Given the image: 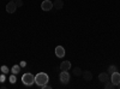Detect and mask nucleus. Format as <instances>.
<instances>
[{
	"instance_id": "3",
	"label": "nucleus",
	"mask_w": 120,
	"mask_h": 89,
	"mask_svg": "<svg viewBox=\"0 0 120 89\" xmlns=\"http://www.w3.org/2000/svg\"><path fill=\"white\" fill-rule=\"evenodd\" d=\"M59 80L63 84H67L70 82V74L67 71L61 70V72H60V75H59Z\"/></svg>"
},
{
	"instance_id": "21",
	"label": "nucleus",
	"mask_w": 120,
	"mask_h": 89,
	"mask_svg": "<svg viewBox=\"0 0 120 89\" xmlns=\"http://www.w3.org/2000/svg\"><path fill=\"white\" fill-rule=\"evenodd\" d=\"M25 65H26V63H25V62H22V63H21V66H22V67H24Z\"/></svg>"
},
{
	"instance_id": "2",
	"label": "nucleus",
	"mask_w": 120,
	"mask_h": 89,
	"mask_svg": "<svg viewBox=\"0 0 120 89\" xmlns=\"http://www.w3.org/2000/svg\"><path fill=\"white\" fill-rule=\"evenodd\" d=\"M22 82L25 85H33V83H35V76L30 72H26L22 76Z\"/></svg>"
},
{
	"instance_id": "1",
	"label": "nucleus",
	"mask_w": 120,
	"mask_h": 89,
	"mask_svg": "<svg viewBox=\"0 0 120 89\" xmlns=\"http://www.w3.org/2000/svg\"><path fill=\"white\" fill-rule=\"evenodd\" d=\"M49 81V78H48V75L45 74V72H40L35 76V83L41 88L42 85H45L46 83H48Z\"/></svg>"
},
{
	"instance_id": "11",
	"label": "nucleus",
	"mask_w": 120,
	"mask_h": 89,
	"mask_svg": "<svg viewBox=\"0 0 120 89\" xmlns=\"http://www.w3.org/2000/svg\"><path fill=\"white\" fill-rule=\"evenodd\" d=\"M63 6H64L63 0H54L53 1V8H55V10H61Z\"/></svg>"
},
{
	"instance_id": "22",
	"label": "nucleus",
	"mask_w": 120,
	"mask_h": 89,
	"mask_svg": "<svg viewBox=\"0 0 120 89\" xmlns=\"http://www.w3.org/2000/svg\"><path fill=\"white\" fill-rule=\"evenodd\" d=\"M115 87H116V88H118V89H120V83H118V84H116V85H115Z\"/></svg>"
},
{
	"instance_id": "13",
	"label": "nucleus",
	"mask_w": 120,
	"mask_h": 89,
	"mask_svg": "<svg viewBox=\"0 0 120 89\" xmlns=\"http://www.w3.org/2000/svg\"><path fill=\"white\" fill-rule=\"evenodd\" d=\"M11 71H12V74L17 75L19 71H21V65H13L12 69H11Z\"/></svg>"
},
{
	"instance_id": "23",
	"label": "nucleus",
	"mask_w": 120,
	"mask_h": 89,
	"mask_svg": "<svg viewBox=\"0 0 120 89\" xmlns=\"http://www.w3.org/2000/svg\"><path fill=\"white\" fill-rule=\"evenodd\" d=\"M10 1H16V0H10Z\"/></svg>"
},
{
	"instance_id": "5",
	"label": "nucleus",
	"mask_w": 120,
	"mask_h": 89,
	"mask_svg": "<svg viewBox=\"0 0 120 89\" xmlns=\"http://www.w3.org/2000/svg\"><path fill=\"white\" fill-rule=\"evenodd\" d=\"M16 10H17V5H16L15 1H10V3L6 5V11H7V13H15Z\"/></svg>"
},
{
	"instance_id": "14",
	"label": "nucleus",
	"mask_w": 120,
	"mask_h": 89,
	"mask_svg": "<svg viewBox=\"0 0 120 89\" xmlns=\"http://www.w3.org/2000/svg\"><path fill=\"white\" fill-rule=\"evenodd\" d=\"M105 88H106V89H113V88H115V85L112 83L111 80H109V81H107V82L105 83Z\"/></svg>"
},
{
	"instance_id": "10",
	"label": "nucleus",
	"mask_w": 120,
	"mask_h": 89,
	"mask_svg": "<svg viewBox=\"0 0 120 89\" xmlns=\"http://www.w3.org/2000/svg\"><path fill=\"white\" fill-rule=\"evenodd\" d=\"M82 75H83L84 81H86V82H89V81H91V80H93V74H91V71L86 70V71L82 72Z\"/></svg>"
},
{
	"instance_id": "12",
	"label": "nucleus",
	"mask_w": 120,
	"mask_h": 89,
	"mask_svg": "<svg viewBox=\"0 0 120 89\" xmlns=\"http://www.w3.org/2000/svg\"><path fill=\"white\" fill-rule=\"evenodd\" d=\"M72 71H73V75H75V76H77V77L82 75V70H81V67H78V66L73 67V69H72Z\"/></svg>"
},
{
	"instance_id": "18",
	"label": "nucleus",
	"mask_w": 120,
	"mask_h": 89,
	"mask_svg": "<svg viewBox=\"0 0 120 89\" xmlns=\"http://www.w3.org/2000/svg\"><path fill=\"white\" fill-rule=\"evenodd\" d=\"M16 5H17V7H22L23 6V1H22V0H16Z\"/></svg>"
},
{
	"instance_id": "8",
	"label": "nucleus",
	"mask_w": 120,
	"mask_h": 89,
	"mask_svg": "<svg viewBox=\"0 0 120 89\" xmlns=\"http://www.w3.org/2000/svg\"><path fill=\"white\" fill-rule=\"evenodd\" d=\"M109 80H111V76H109L108 72H102V74L98 75V81H100V82L106 83V82L109 81Z\"/></svg>"
},
{
	"instance_id": "20",
	"label": "nucleus",
	"mask_w": 120,
	"mask_h": 89,
	"mask_svg": "<svg viewBox=\"0 0 120 89\" xmlns=\"http://www.w3.org/2000/svg\"><path fill=\"white\" fill-rule=\"evenodd\" d=\"M0 82H1V83H4V82H5V76H4V75L0 76Z\"/></svg>"
},
{
	"instance_id": "7",
	"label": "nucleus",
	"mask_w": 120,
	"mask_h": 89,
	"mask_svg": "<svg viewBox=\"0 0 120 89\" xmlns=\"http://www.w3.org/2000/svg\"><path fill=\"white\" fill-rule=\"evenodd\" d=\"M111 81H112V83L114 85H116L118 83H120V74L118 71H115V72H113L111 75Z\"/></svg>"
},
{
	"instance_id": "9",
	"label": "nucleus",
	"mask_w": 120,
	"mask_h": 89,
	"mask_svg": "<svg viewBox=\"0 0 120 89\" xmlns=\"http://www.w3.org/2000/svg\"><path fill=\"white\" fill-rule=\"evenodd\" d=\"M60 69H61V70H64V71H68L70 69H71V62H70V60L63 62L61 64H60Z\"/></svg>"
},
{
	"instance_id": "16",
	"label": "nucleus",
	"mask_w": 120,
	"mask_h": 89,
	"mask_svg": "<svg viewBox=\"0 0 120 89\" xmlns=\"http://www.w3.org/2000/svg\"><path fill=\"white\" fill-rule=\"evenodd\" d=\"M0 70H1V72H3L4 75H5V74H8V72H10V69H8V67H7L6 65H3L1 67H0Z\"/></svg>"
},
{
	"instance_id": "17",
	"label": "nucleus",
	"mask_w": 120,
	"mask_h": 89,
	"mask_svg": "<svg viewBox=\"0 0 120 89\" xmlns=\"http://www.w3.org/2000/svg\"><path fill=\"white\" fill-rule=\"evenodd\" d=\"M16 82H17V78H16V75L13 74V75L10 76V83H11V84H15Z\"/></svg>"
},
{
	"instance_id": "15",
	"label": "nucleus",
	"mask_w": 120,
	"mask_h": 89,
	"mask_svg": "<svg viewBox=\"0 0 120 89\" xmlns=\"http://www.w3.org/2000/svg\"><path fill=\"white\" fill-rule=\"evenodd\" d=\"M115 71H118V67H116L115 65H111V66L108 67V74H109V75H112V74L115 72Z\"/></svg>"
},
{
	"instance_id": "4",
	"label": "nucleus",
	"mask_w": 120,
	"mask_h": 89,
	"mask_svg": "<svg viewBox=\"0 0 120 89\" xmlns=\"http://www.w3.org/2000/svg\"><path fill=\"white\" fill-rule=\"evenodd\" d=\"M41 8L43 10V11H51V10L53 8V3L51 1V0H45V1H42V4H41Z\"/></svg>"
},
{
	"instance_id": "19",
	"label": "nucleus",
	"mask_w": 120,
	"mask_h": 89,
	"mask_svg": "<svg viewBox=\"0 0 120 89\" xmlns=\"http://www.w3.org/2000/svg\"><path fill=\"white\" fill-rule=\"evenodd\" d=\"M41 88H43V89H51L52 87H51V85H49V84H47V83H46V84H45V85H42Z\"/></svg>"
},
{
	"instance_id": "6",
	"label": "nucleus",
	"mask_w": 120,
	"mask_h": 89,
	"mask_svg": "<svg viewBox=\"0 0 120 89\" xmlns=\"http://www.w3.org/2000/svg\"><path fill=\"white\" fill-rule=\"evenodd\" d=\"M55 55L58 58H64L65 57V48L63 46H56L55 47Z\"/></svg>"
}]
</instances>
